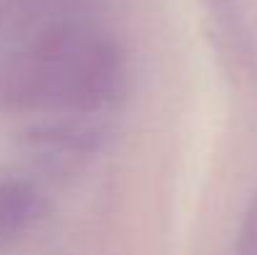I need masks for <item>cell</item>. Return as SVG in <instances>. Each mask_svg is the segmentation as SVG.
Returning a JSON list of instances; mask_svg holds the SVG:
<instances>
[{"instance_id":"cell-1","label":"cell","mask_w":257,"mask_h":255,"mask_svg":"<svg viewBox=\"0 0 257 255\" xmlns=\"http://www.w3.org/2000/svg\"><path fill=\"white\" fill-rule=\"evenodd\" d=\"M127 88L125 50L87 25L60 23L0 63V110L92 115Z\"/></svg>"},{"instance_id":"cell-2","label":"cell","mask_w":257,"mask_h":255,"mask_svg":"<svg viewBox=\"0 0 257 255\" xmlns=\"http://www.w3.org/2000/svg\"><path fill=\"white\" fill-rule=\"evenodd\" d=\"M102 143L105 130L97 123L85 120V115H63L28 133V148L50 168H65L87 160L100 153Z\"/></svg>"},{"instance_id":"cell-3","label":"cell","mask_w":257,"mask_h":255,"mask_svg":"<svg viewBox=\"0 0 257 255\" xmlns=\"http://www.w3.org/2000/svg\"><path fill=\"white\" fill-rule=\"evenodd\" d=\"M45 195L23 178L0 180V240L25 235L45 215Z\"/></svg>"},{"instance_id":"cell-4","label":"cell","mask_w":257,"mask_h":255,"mask_svg":"<svg viewBox=\"0 0 257 255\" xmlns=\"http://www.w3.org/2000/svg\"><path fill=\"white\" fill-rule=\"evenodd\" d=\"M235 255H257V193L245 208V215L237 230Z\"/></svg>"}]
</instances>
